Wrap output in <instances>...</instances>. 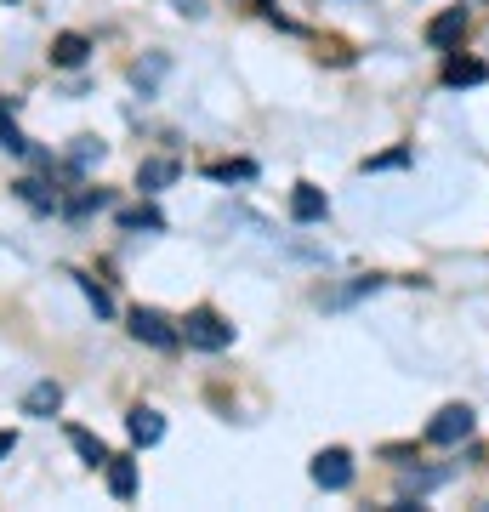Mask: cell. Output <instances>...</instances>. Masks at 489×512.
Segmentation results:
<instances>
[{
  "mask_svg": "<svg viewBox=\"0 0 489 512\" xmlns=\"http://www.w3.org/2000/svg\"><path fill=\"white\" fill-rule=\"evenodd\" d=\"M182 342L200 348V353H222L228 342H234V325H228L222 313H211V308H194L188 319H182Z\"/></svg>",
  "mask_w": 489,
  "mask_h": 512,
  "instance_id": "cell-1",
  "label": "cell"
},
{
  "mask_svg": "<svg viewBox=\"0 0 489 512\" xmlns=\"http://www.w3.org/2000/svg\"><path fill=\"white\" fill-rule=\"evenodd\" d=\"M131 336H137V342H148V348H160V353H171V348L182 342V330L171 325L165 313H154V308H137V313H131Z\"/></svg>",
  "mask_w": 489,
  "mask_h": 512,
  "instance_id": "cell-2",
  "label": "cell"
},
{
  "mask_svg": "<svg viewBox=\"0 0 489 512\" xmlns=\"http://www.w3.org/2000/svg\"><path fill=\"white\" fill-rule=\"evenodd\" d=\"M472 410L467 404H444L433 421H427V444H461V439H472Z\"/></svg>",
  "mask_w": 489,
  "mask_h": 512,
  "instance_id": "cell-3",
  "label": "cell"
},
{
  "mask_svg": "<svg viewBox=\"0 0 489 512\" xmlns=\"http://www.w3.org/2000/svg\"><path fill=\"white\" fill-rule=\"evenodd\" d=\"M308 473H313L319 490H347V484H353V456H347V450H319Z\"/></svg>",
  "mask_w": 489,
  "mask_h": 512,
  "instance_id": "cell-4",
  "label": "cell"
},
{
  "mask_svg": "<svg viewBox=\"0 0 489 512\" xmlns=\"http://www.w3.org/2000/svg\"><path fill=\"white\" fill-rule=\"evenodd\" d=\"M126 433H131V444H137V450H148V444L165 439V416H160V410H148V404H137V410L126 416Z\"/></svg>",
  "mask_w": 489,
  "mask_h": 512,
  "instance_id": "cell-5",
  "label": "cell"
},
{
  "mask_svg": "<svg viewBox=\"0 0 489 512\" xmlns=\"http://www.w3.org/2000/svg\"><path fill=\"white\" fill-rule=\"evenodd\" d=\"M325 211H330L325 188L302 183V188H296V194H290V217H296V222H325Z\"/></svg>",
  "mask_w": 489,
  "mask_h": 512,
  "instance_id": "cell-6",
  "label": "cell"
},
{
  "mask_svg": "<svg viewBox=\"0 0 489 512\" xmlns=\"http://www.w3.org/2000/svg\"><path fill=\"white\" fill-rule=\"evenodd\" d=\"M177 177H182L177 160H143L137 165V188H143V194H160V188H171Z\"/></svg>",
  "mask_w": 489,
  "mask_h": 512,
  "instance_id": "cell-7",
  "label": "cell"
},
{
  "mask_svg": "<svg viewBox=\"0 0 489 512\" xmlns=\"http://www.w3.org/2000/svg\"><path fill=\"white\" fill-rule=\"evenodd\" d=\"M63 410V387L57 382H35L23 393V416H57Z\"/></svg>",
  "mask_w": 489,
  "mask_h": 512,
  "instance_id": "cell-8",
  "label": "cell"
},
{
  "mask_svg": "<svg viewBox=\"0 0 489 512\" xmlns=\"http://www.w3.org/2000/svg\"><path fill=\"white\" fill-rule=\"evenodd\" d=\"M86 57H91V40L86 35H74V29H69V35L52 40V63H57V69H80Z\"/></svg>",
  "mask_w": 489,
  "mask_h": 512,
  "instance_id": "cell-9",
  "label": "cell"
},
{
  "mask_svg": "<svg viewBox=\"0 0 489 512\" xmlns=\"http://www.w3.org/2000/svg\"><path fill=\"white\" fill-rule=\"evenodd\" d=\"M109 495L114 501H131V495H137V461L109 456Z\"/></svg>",
  "mask_w": 489,
  "mask_h": 512,
  "instance_id": "cell-10",
  "label": "cell"
},
{
  "mask_svg": "<svg viewBox=\"0 0 489 512\" xmlns=\"http://www.w3.org/2000/svg\"><path fill=\"white\" fill-rule=\"evenodd\" d=\"M461 29H467V12H461V6H450L444 18L427 23V40H433V46H455V40H461Z\"/></svg>",
  "mask_w": 489,
  "mask_h": 512,
  "instance_id": "cell-11",
  "label": "cell"
},
{
  "mask_svg": "<svg viewBox=\"0 0 489 512\" xmlns=\"http://www.w3.org/2000/svg\"><path fill=\"white\" fill-rule=\"evenodd\" d=\"M69 444L80 450V461H86V467H109V444L97 439V433H86V427H69Z\"/></svg>",
  "mask_w": 489,
  "mask_h": 512,
  "instance_id": "cell-12",
  "label": "cell"
},
{
  "mask_svg": "<svg viewBox=\"0 0 489 512\" xmlns=\"http://www.w3.org/2000/svg\"><path fill=\"white\" fill-rule=\"evenodd\" d=\"M103 137H74V160H69V171L80 177V171H91V165H103Z\"/></svg>",
  "mask_w": 489,
  "mask_h": 512,
  "instance_id": "cell-13",
  "label": "cell"
},
{
  "mask_svg": "<svg viewBox=\"0 0 489 512\" xmlns=\"http://www.w3.org/2000/svg\"><path fill=\"white\" fill-rule=\"evenodd\" d=\"M484 80V63H472V57H450L444 63V86H478Z\"/></svg>",
  "mask_w": 489,
  "mask_h": 512,
  "instance_id": "cell-14",
  "label": "cell"
},
{
  "mask_svg": "<svg viewBox=\"0 0 489 512\" xmlns=\"http://www.w3.org/2000/svg\"><path fill=\"white\" fill-rule=\"evenodd\" d=\"M165 69H171V63H165V57L154 52V57H148V63H137V69H131V86H137V92L148 97V92H154V86H160V74H165Z\"/></svg>",
  "mask_w": 489,
  "mask_h": 512,
  "instance_id": "cell-15",
  "label": "cell"
},
{
  "mask_svg": "<svg viewBox=\"0 0 489 512\" xmlns=\"http://www.w3.org/2000/svg\"><path fill=\"white\" fill-rule=\"evenodd\" d=\"M0 148H6V154H29V137L12 126V103H0Z\"/></svg>",
  "mask_w": 489,
  "mask_h": 512,
  "instance_id": "cell-16",
  "label": "cell"
},
{
  "mask_svg": "<svg viewBox=\"0 0 489 512\" xmlns=\"http://www.w3.org/2000/svg\"><path fill=\"white\" fill-rule=\"evenodd\" d=\"M18 200H29L35 211H57V188L35 183V177H23V183H18Z\"/></svg>",
  "mask_w": 489,
  "mask_h": 512,
  "instance_id": "cell-17",
  "label": "cell"
},
{
  "mask_svg": "<svg viewBox=\"0 0 489 512\" xmlns=\"http://www.w3.org/2000/svg\"><path fill=\"white\" fill-rule=\"evenodd\" d=\"M120 222H126L131 234H137V228H148V234H160V228H165V217L154 211V205H137V211H120Z\"/></svg>",
  "mask_w": 489,
  "mask_h": 512,
  "instance_id": "cell-18",
  "label": "cell"
},
{
  "mask_svg": "<svg viewBox=\"0 0 489 512\" xmlns=\"http://www.w3.org/2000/svg\"><path fill=\"white\" fill-rule=\"evenodd\" d=\"M245 177H256L251 160H222V165H211V183H245Z\"/></svg>",
  "mask_w": 489,
  "mask_h": 512,
  "instance_id": "cell-19",
  "label": "cell"
},
{
  "mask_svg": "<svg viewBox=\"0 0 489 512\" xmlns=\"http://www.w3.org/2000/svg\"><path fill=\"white\" fill-rule=\"evenodd\" d=\"M74 279H80V291H86V302H91V308H97V313H103V319H109V313H114V296L103 291L97 279H86V274H74Z\"/></svg>",
  "mask_w": 489,
  "mask_h": 512,
  "instance_id": "cell-20",
  "label": "cell"
},
{
  "mask_svg": "<svg viewBox=\"0 0 489 512\" xmlns=\"http://www.w3.org/2000/svg\"><path fill=\"white\" fill-rule=\"evenodd\" d=\"M399 165H410V148H387L376 160H364V177H370V171H399Z\"/></svg>",
  "mask_w": 489,
  "mask_h": 512,
  "instance_id": "cell-21",
  "label": "cell"
},
{
  "mask_svg": "<svg viewBox=\"0 0 489 512\" xmlns=\"http://www.w3.org/2000/svg\"><path fill=\"white\" fill-rule=\"evenodd\" d=\"M91 211H109V194H103V188H91V194H80V200L69 205V217H91Z\"/></svg>",
  "mask_w": 489,
  "mask_h": 512,
  "instance_id": "cell-22",
  "label": "cell"
},
{
  "mask_svg": "<svg viewBox=\"0 0 489 512\" xmlns=\"http://www.w3.org/2000/svg\"><path fill=\"white\" fill-rule=\"evenodd\" d=\"M404 484H410V490H433V484H444V473H410Z\"/></svg>",
  "mask_w": 489,
  "mask_h": 512,
  "instance_id": "cell-23",
  "label": "cell"
},
{
  "mask_svg": "<svg viewBox=\"0 0 489 512\" xmlns=\"http://www.w3.org/2000/svg\"><path fill=\"white\" fill-rule=\"evenodd\" d=\"M171 6H177L182 18H205V6H200V0H171Z\"/></svg>",
  "mask_w": 489,
  "mask_h": 512,
  "instance_id": "cell-24",
  "label": "cell"
},
{
  "mask_svg": "<svg viewBox=\"0 0 489 512\" xmlns=\"http://www.w3.org/2000/svg\"><path fill=\"white\" fill-rule=\"evenodd\" d=\"M12 450H18V433H12V427H0V461L12 456Z\"/></svg>",
  "mask_w": 489,
  "mask_h": 512,
  "instance_id": "cell-25",
  "label": "cell"
},
{
  "mask_svg": "<svg viewBox=\"0 0 489 512\" xmlns=\"http://www.w3.org/2000/svg\"><path fill=\"white\" fill-rule=\"evenodd\" d=\"M6 6H18V0H6Z\"/></svg>",
  "mask_w": 489,
  "mask_h": 512,
  "instance_id": "cell-26",
  "label": "cell"
}]
</instances>
